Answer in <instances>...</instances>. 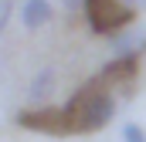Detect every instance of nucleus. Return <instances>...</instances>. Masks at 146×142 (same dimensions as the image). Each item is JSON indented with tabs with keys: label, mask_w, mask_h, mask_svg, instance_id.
<instances>
[{
	"label": "nucleus",
	"mask_w": 146,
	"mask_h": 142,
	"mask_svg": "<svg viewBox=\"0 0 146 142\" xmlns=\"http://www.w3.org/2000/svg\"><path fill=\"white\" fill-rule=\"evenodd\" d=\"M65 112H68L72 135H88V132H99V129H106L112 122V115H115V95L95 74L88 85H82L72 95V102L65 105Z\"/></svg>",
	"instance_id": "f257e3e1"
},
{
	"label": "nucleus",
	"mask_w": 146,
	"mask_h": 142,
	"mask_svg": "<svg viewBox=\"0 0 146 142\" xmlns=\"http://www.w3.org/2000/svg\"><path fill=\"white\" fill-rule=\"evenodd\" d=\"M85 20L95 34H115V31H126L136 17V10L122 0H85Z\"/></svg>",
	"instance_id": "f03ea898"
},
{
	"label": "nucleus",
	"mask_w": 146,
	"mask_h": 142,
	"mask_svg": "<svg viewBox=\"0 0 146 142\" xmlns=\"http://www.w3.org/2000/svg\"><path fill=\"white\" fill-rule=\"evenodd\" d=\"M17 125L27 129V132H41V135H72L68 112L65 108H54L51 102L48 105H37V108L17 112Z\"/></svg>",
	"instance_id": "7ed1b4c3"
},
{
	"label": "nucleus",
	"mask_w": 146,
	"mask_h": 142,
	"mask_svg": "<svg viewBox=\"0 0 146 142\" xmlns=\"http://www.w3.org/2000/svg\"><path fill=\"white\" fill-rule=\"evenodd\" d=\"M136 71H139V58H112L106 68L99 71V78L106 81V85H115V81H122L126 88L133 85V78H136Z\"/></svg>",
	"instance_id": "20e7f679"
},
{
	"label": "nucleus",
	"mask_w": 146,
	"mask_h": 142,
	"mask_svg": "<svg viewBox=\"0 0 146 142\" xmlns=\"http://www.w3.org/2000/svg\"><path fill=\"white\" fill-rule=\"evenodd\" d=\"M109 47L115 58H139V54H146V31H139V34L115 31V34H109Z\"/></svg>",
	"instance_id": "39448f33"
},
{
	"label": "nucleus",
	"mask_w": 146,
	"mask_h": 142,
	"mask_svg": "<svg viewBox=\"0 0 146 142\" xmlns=\"http://www.w3.org/2000/svg\"><path fill=\"white\" fill-rule=\"evenodd\" d=\"M54 88H58V74H54V68H41L34 74V81H31V88H27V95H31L34 105H48V102L54 98Z\"/></svg>",
	"instance_id": "423d86ee"
},
{
	"label": "nucleus",
	"mask_w": 146,
	"mask_h": 142,
	"mask_svg": "<svg viewBox=\"0 0 146 142\" xmlns=\"http://www.w3.org/2000/svg\"><path fill=\"white\" fill-rule=\"evenodd\" d=\"M51 17H54V7H51L48 0H24V3H21V20H24L27 31L44 27Z\"/></svg>",
	"instance_id": "0eeeda50"
},
{
	"label": "nucleus",
	"mask_w": 146,
	"mask_h": 142,
	"mask_svg": "<svg viewBox=\"0 0 146 142\" xmlns=\"http://www.w3.org/2000/svg\"><path fill=\"white\" fill-rule=\"evenodd\" d=\"M122 142H146V129H143V125H136V122L122 125Z\"/></svg>",
	"instance_id": "6e6552de"
},
{
	"label": "nucleus",
	"mask_w": 146,
	"mask_h": 142,
	"mask_svg": "<svg viewBox=\"0 0 146 142\" xmlns=\"http://www.w3.org/2000/svg\"><path fill=\"white\" fill-rule=\"evenodd\" d=\"M10 14H14V0H0V31L7 27V20H10Z\"/></svg>",
	"instance_id": "1a4fd4ad"
},
{
	"label": "nucleus",
	"mask_w": 146,
	"mask_h": 142,
	"mask_svg": "<svg viewBox=\"0 0 146 142\" xmlns=\"http://www.w3.org/2000/svg\"><path fill=\"white\" fill-rule=\"evenodd\" d=\"M61 3H65V10H72V14L85 10V0H61Z\"/></svg>",
	"instance_id": "9d476101"
},
{
	"label": "nucleus",
	"mask_w": 146,
	"mask_h": 142,
	"mask_svg": "<svg viewBox=\"0 0 146 142\" xmlns=\"http://www.w3.org/2000/svg\"><path fill=\"white\" fill-rule=\"evenodd\" d=\"M122 3H129L133 10H146V0H122Z\"/></svg>",
	"instance_id": "9b49d317"
}]
</instances>
